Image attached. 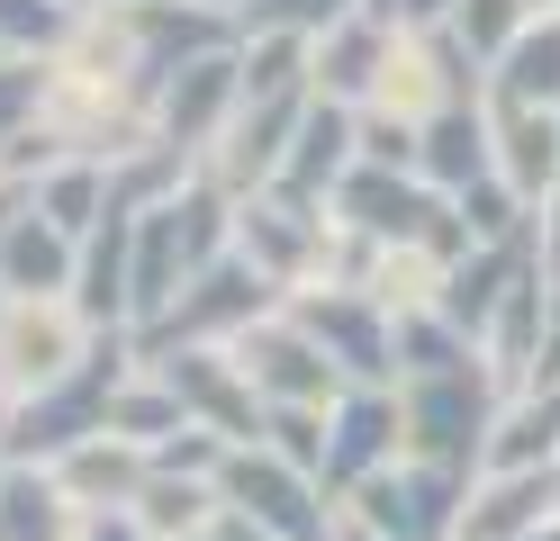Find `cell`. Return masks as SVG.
Here are the masks:
<instances>
[{
  "label": "cell",
  "instance_id": "obj_1",
  "mask_svg": "<svg viewBox=\"0 0 560 541\" xmlns=\"http://www.w3.org/2000/svg\"><path fill=\"white\" fill-rule=\"evenodd\" d=\"M136 371V334H100L91 343V361L73 379H55V388H37L27 407H0V433H10V460H37V469H55L63 451H82L91 433H109V388Z\"/></svg>",
  "mask_w": 560,
  "mask_h": 541
},
{
  "label": "cell",
  "instance_id": "obj_2",
  "mask_svg": "<svg viewBox=\"0 0 560 541\" xmlns=\"http://www.w3.org/2000/svg\"><path fill=\"white\" fill-rule=\"evenodd\" d=\"M398 415H407V460H434V469H488V433L506 415V379L470 361V371H434V379H407L398 388Z\"/></svg>",
  "mask_w": 560,
  "mask_h": 541
},
{
  "label": "cell",
  "instance_id": "obj_3",
  "mask_svg": "<svg viewBox=\"0 0 560 541\" xmlns=\"http://www.w3.org/2000/svg\"><path fill=\"white\" fill-rule=\"evenodd\" d=\"M218 505L235 524H254L271 541H343V496L317 479V469L280 460V451H226L218 469Z\"/></svg>",
  "mask_w": 560,
  "mask_h": 541
},
{
  "label": "cell",
  "instance_id": "obj_4",
  "mask_svg": "<svg viewBox=\"0 0 560 541\" xmlns=\"http://www.w3.org/2000/svg\"><path fill=\"white\" fill-rule=\"evenodd\" d=\"M235 252L262 280H280V298H299V289H317L326 262H335V208L290 190V180H271V190L235 199Z\"/></svg>",
  "mask_w": 560,
  "mask_h": 541
},
{
  "label": "cell",
  "instance_id": "obj_5",
  "mask_svg": "<svg viewBox=\"0 0 560 541\" xmlns=\"http://www.w3.org/2000/svg\"><path fill=\"white\" fill-rule=\"evenodd\" d=\"M479 479L470 469H434V460H398L380 469L362 496H343V524H362L380 541H462Z\"/></svg>",
  "mask_w": 560,
  "mask_h": 541
},
{
  "label": "cell",
  "instance_id": "obj_6",
  "mask_svg": "<svg viewBox=\"0 0 560 541\" xmlns=\"http://www.w3.org/2000/svg\"><path fill=\"white\" fill-rule=\"evenodd\" d=\"M290 298H280V280H262L244 252H226V262H208L182 298H172L163 325H145L136 334V352H190V343H244L262 316H280Z\"/></svg>",
  "mask_w": 560,
  "mask_h": 541
},
{
  "label": "cell",
  "instance_id": "obj_7",
  "mask_svg": "<svg viewBox=\"0 0 560 541\" xmlns=\"http://www.w3.org/2000/svg\"><path fill=\"white\" fill-rule=\"evenodd\" d=\"M91 343L100 334L73 316V298H0V407H27L37 388L73 379Z\"/></svg>",
  "mask_w": 560,
  "mask_h": 541
},
{
  "label": "cell",
  "instance_id": "obj_8",
  "mask_svg": "<svg viewBox=\"0 0 560 541\" xmlns=\"http://www.w3.org/2000/svg\"><path fill=\"white\" fill-rule=\"evenodd\" d=\"M290 316L326 343L343 388H398V316L380 307L371 289H299Z\"/></svg>",
  "mask_w": 560,
  "mask_h": 541
},
{
  "label": "cell",
  "instance_id": "obj_9",
  "mask_svg": "<svg viewBox=\"0 0 560 541\" xmlns=\"http://www.w3.org/2000/svg\"><path fill=\"white\" fill-rule=\"evenodd\" d=\"M154 371L172 379V397H182V415L199 424V433H218L226 451H254L262 443V424H271V407L254 397V379H244V361L226 352V343H190V352H145Z\"/></svg>",
  "mask_w": 560,
  "mask_h": 541
},
{
  "label": "cell",
  "instance_id": "obj_10",
  "mask_svg": "<svg viewBox=\"0 0 560 541\" xmlns=\"http://www.w3.org/2000/svg\"><path fill=\"white\" fill-rule=\"evenodd\" d=\"M235 108H244V46H218V55H199V63H182V72L163 82V99H154V144L199 172L208 154H218V136L235 127Z\"/></svg>",
  "mask_w": 560,
  "mask_h": 541
},
{
  "label": "cell",
  "instance_id": "obj_11",
  "mask_svg": "<svg viewBox=\"0 0 560 541\" xmlns=\"http://www.w3.org/2000/svg\"><path fill=\"white\" fill-rule=\"evenodd\" d=\"M235 361H244V379H254V397L262 407H335L343 397V371L326 361V343L307 334V325L280 307V316H262L244 343H226Z\"/></svg>",
  "mask_w": 560,
  "mask_h": 541
},
{
  "label": "cell",
  "instance_id": "obj_12",
  "mask_svg": "<svg viewBox=\"0 0 560 541\" xmlns=\"http://www.w3.org/2000/svg\"><path fill=\"white\" fill-rule=\"evenodd\" d=\"M407 460V415H398V388H343L335 415H326V487L335 496H362L380 469Z\"/></svg>",
  "mask_w": 560,
  "mask_h": 541
},
{
  "label": "cell",
  "instance_id": "obj_13",
  "mask_svg": "<svg viewBox=\"0 0 560 541\" xmlns=\"http://www.w3.org/2000/svg\"><path fill=\"white\" fill-rule=\"evenodd\" d=\"M443 208H452V199L425 190V172L362 163V172L335 190V226H343V235H362V244H425Z\"/></svg>",
  "mask_w": 560,
  "mask_h": 541
},
{
  "label": "cell",
  "instance_id": "obj_14",
  "mask_svg": "<svg viewBox=\"0 0 560 541\" xmlns=\"http://www.w3.org/2000/svg\"><path fill=\"white\" fill-rule=\"evenodd\" d=\"M389 63H398V36L353 10L343 27H326L317 46H307V82H317V99H335V108H371L380 82H389Z\"/></svg>",
  "mask_w": 560,
  "mask_h": 541
},
{
  "label": "cell",
  "instance_id": "obj_15",
  "mask_svg": "<svg viewBox=\"0 0 560 541\" xmlns=\"http://www.w3.org/2000/svg\"><path fill=\"white\" fill-rule=\"evenodd\" d=\"M73 280H82V244L63 226H46L19 190L10 235H0V298H73Z\"/></svg>",
  "mask_w": 560,
  "mask_h": 541
},
{
  "label": "cell",
  "instance_id": "obj_16",
  "mask_svg": "<svg viewBox=\"0 0 560 541\" xmlns=\"http://www.w3.org/2000/svg\"><path fill=\"white\" fill-rule=\"evenodd\" d=\"M488 127H498V180L524 208H551L560 199V108H515V99H488Z\"/></svg>",
  "mask_w": 560,
  "mask_h": 541
},
{
  "label": "cell",
  "instance_id": "obj_17",
  "mask_svg": "<svg viewBox=\"0 0 560 541\" xmlns=\"http://www.w3.org/2000/svg\"><path fill=\"white\" fill-rule=\"evenodd\" d=\"M55 479H63V496H73L82 515H136V496L154 487V451L127 443V433H91L82 451L55 460Z\"/></svg>",
  "mask_w": 560,
  "mask_h": 541
},
{
  "label": "cell",
  "instance_id": "obj_18",
  "mask_svg": "<svg viewBox=\"0 0 560 541\" xmlns=\"http://www.w3.org/2000/svg\"><path fill=\"white\" fill-rule=\"evenodd\" d=\"M560 524V469H488L462 541H542Z\"/></svg>",
  "mask_w": 560,
  "mask_h": 541
},
{
  "label": "cell",
  "instance_id": "obj_19",
  "mask_svg": "<svg viewBox=\"0 0 560 541\" xmlns=\"http://www.w3.org/2000/svg\"><path fill=\"white\" fill-rule=\"evenodd\" d=\"M353 172H362V108L307 99V118H299V136H290V163H280V180L335 208V190H343Z\"/></svg>",
  "mask_w": 560,
  "mask_h": 541
},
{
  "label": "cell",
  "instance_id": "obj_20",
  "mask_svg": "<svg viewBox=\"0 0 560 541\" xmlns=\"http://www.w3.org/2000/svg\"><path fill=\"white\" fill-rule=\"evenodd\" d=\"M416 172H425V190H443V199H470L479 180H498V127H488V99L479 108H443V118L416 136Z\"/></svg>",
  "mask_w": 560,
  "mask_h": 541
},
{
  "label": "cell",
  "instance_id": "obj_21",
  "mask_svg": "<svg viewBox=\"0 0 560 541\" xmlns=\"http://www.w3.org/2000/svg\"><path fill=\"white\" fill-rule=\"evenodd\" d=\"M488 469H560V379L506 388V415H498V433H488Z\"/></svg>",
  "mask_w": 560,
  "mask_h": 541
},
{
  "label": "cell",
  "instance_id": "obj_22",
  "mask_svg": "<svg viewBox=\"0 0 560 541\" xmlns=\"http://www.w3.org/2000/svg\"><path fill=\"white\" fill-rule=\"evenodd\" d=\"M82 505L63 496L55 469L37 460H10V479H0V541H82Z\"/></svg>",
  "mask_w": 560,
  "mask_h": 541
},
{
  "label": "cell",
  "instance_id": "obj_23",
  "mask_svg": "<svg viewBox=\"0 0 560 541\" xmlns=\"http://www.w3.org/2000/svg\"><path fill=\"white\" fill-rule=\"evenodd\" d=\"M488 99H515V108H560V19H534L515 46L488 63Z\"/></svg>",
  "mask_w": 560,
  "mask_h": 541
},
{
  "label": "cell",
  "instance_id": "obj_24",
  "mask_svg": "<svg viewBox=\"0 0 560 541\" xmlns=\"http://www.w3.org/2000/svg\"><path fill=\"white\" fill-rule=\"evenodd\" d=\"M109 433H127V443H145V451H163L172 433H190V415H182V397H172V379L154 371L145 352H136V371L109 388Z\"/></svg>",
  "mask_w": 560,
  "mask_h": 541
},
{
  "label": "cell",
  "instance_id": "obj_25",
  "mask_svg": "<svg viewBox=\"0 0 560 541\" xmlns=\"http://www.w3.org/2000/svg\"><path fill=\"white\" fill-rule=\"evenodd\" d=\"M218 479H182V469H154V487L136 496V524H145L154 541H199V532H218Z\"/></svg>",
  "mask_w": 560,
  "mask_h": 541
},
{
  "label": "cell",
  "instance_id": "obj_26",
  "mask_svg": "<svg viewBox=\"0 0 560 541\" xmlns=\"http://www.w3.org/2000/svg\"><path fill=\"white\" fill-rule=\"evenodd\" d=\"M470 361H488V352H479L443 307L398 316V388H407V379H434V371H470Z\"/></svg>",
  "mask_w": 560,
  "mask_h": 541
},
{
  "label": "cell",
  "instance_id": "obj_27",
  "mask_svg": "<svg viewBox=\"0 0 560 541\" xmlns=\"http://www.w3.org/2000/svg\"><path fill=\"white\" fill-rule=\"evenodd\" d=\"M73 36H82V10H63V0H0V55L55 63Z\"/></svg>",
  "mask_w": 560,
  "mask_h": 541
},
{
  "label": "cell",
  "instance_id": "obj_28",
  "mask_svg": "<svg viewBox=\"0 0 560 541\" xmlns=\"http://www.w3.org/2000/svg\"><path fill=\"white\" fill-rule=\"evenodd\" d=\"M46 99H55V63H37V55H0V154H10L19 136L46 127Z\"/></svg>",
  "mask_w": 560,
  "mask_h": 541
},
{
  "label": "cell",
  "instance_id": "obj_29",
  "mask_svg": "<svg viewBox=\"0 0 560 541\" xmlns=\"http://www.w3.org/2000/svg\"><path fill=\"white\" fill-rule=\"evenodd\" d=\"M534 19H542L534 0H462V10H452V36H462V46H470L479 63H498V55H506L515 36L534 27Z\"/></svg>",
  "mask_w": 560,
  "mask_h": 541
},
{
  "label": "cell",
  "instance_id": "obj_30",
  "mask_svg": "<svg viewBox=\"0 0 560 541\" xmlns=\"http://www.w3.org/2000/svg\"><path fill=\"white\" fill-rule=\"evenodd\" d=\"M362 0H254V19H244V36H307L317 46L326 27H343Z\"/></svg>",
  "mask_w": 560,
  "mask_h": 541
},
{
  "label": "cell",
  "instance_id": "obj_31",
  "mask_svg": "<svg viewBox=\"0 0 560 541\" xmlns=\"http://www.w3.org/2000/svg\"><path fill=\"white\" fill-rule=\"evenodd\" d=\"M326 415L335 407H271L262 451H280V460H299V469H317V479H326Z\"/></svg>",
  "mask_w": 560,
  "mask_h": 541
},
{
  "label": "cell",
  "instance_id": "obj_32",
  "mask_svg": "<svg viewBox=\"0 0 560 541\" xmlns=\"http://www.w3.org/2000/svg\"><path fill=\"white\" fill-rule=\"evenodd\" d=\"M462 0H362V19H380L389 36H425V27H452Z\"/></svg>",
  "mask_w": 560,
  "mask_h": 541
},
{
  "label": "cell",
  "instance_id": "obj_33",
  "mask_svg": "<svg viewBox=\"0 0 560 541\" xmlns=\"http://www.w3.org/2000/svg\"><path fill=\"white\" fill-rule=\"evenodd\" d=\"M82 541H154V532L136 524V515H91V524H82Z\"/></svg>",
  "mask_w": 560,
  "mask_h": 541
},
{
  "label": "cell",
  "instance_id": "obj_34",
  "mask_svg": "<svg viewBox=\"0 0 560 541\" xmlns=\"http://www.w3.org/2000/svg\"><path fill=\"white\" fill-rule=\"evenodd\" d=\"M218 541H271V532H254V524H235V515H218Z\"/></svg>",
  "mask_w": 560,
  "mask_h": 541
},
{
  "label": "cell",
  "instance_id": "obj_35",
  "mask_svg": "<svg viewBox=\"0 0 560 541\" xmlns=\"http://www.w3.org/2000/svg\"><path fill=\"white\" fill-rule=\"evenodd\" d=\"M199 10H218V19H235V27H244V19H254V0H199Z\"/></svg>",
  "mask_w": 560,
  "mask_h": 541
},
{
  "label": "cell",
  "instance_id": "obj_36",
  "mask_svg": "<svg viewBox=\"0 0 560 541\" xmlns=\"http://www.w3.org/2000/svg\"><path fill=\"white\" fill-rule=\"evenodd\" d=\"M10 208H19V190H10V199H0V235H10Z\"/></svg>",
  "mask_w": 560,
  "mask_h": 541
},
{
  "label": "cell",
  "instance_id": "obj_37",
  "mask_svg": "<svg viewBox=\"0 0 560 541\" xmlns=\"http://www.w3.org/2000/svg\"><path fill=\"white\" fill-rule=\"evenodd\" d=\"M343 541H380V532H362V524H343Z\"/></svg>",
  "mask_w": 560,
  "mask_h": 541
},
{
  "label": "cell",
  "instance_id": "obj_38",
  "mask_svg": "<svg viewBox=\"0 0 560 541\" xmlns=\"http://www.w3.org/2000/svg\"><path fill=\"white\" fill-rule=\"evenodd\" d=\"M0 479H10V433H0Z\"/></svg>",
  "mask_w": 560,
  "mask_h": 541
},
{
  "label": "cell",
  "instance_id": "obj_39",
  "mask_svg": "<svg viewBox=\"0 0 560 541\" xmlns=\"http://www.w3.org/2000/svg\"><path fill=\"white\" fill-rule=\"evenodd\" d=\"M10 190H19V180H10V163H0V199H10Z\"/></svg>",
  "mask_w": 560,
  "mask_h": 541
},
{
  "label": "cell",
  "instance_id": "obj_40",
  "mask_svg": "<svg viewBox=\"0 0 560 541\" xmlns=\"http://www.w3.org/2000/svg\"><path fill=\"white\" fill-rule=\"evenodd\" d=\"M63 10H82V19H91V10H100V0H63Z\"/></svg>",
  "mask_w": 560,
  "mask_h": 541
},
{
  "label": "cell",
  "instance_id": "obj_41",
  "mask_svg": "<svg viewBox=\"0 0 560 541\" xmlns=\"http://www.w3.org/2000/svg\"><path fill=\"white\" fill-rule=\"evenodd\" d=\"M534 10H560V0H534Z\"/></svg>",
  "mask_w": 560,
  "mask_h": 541
},
{
  "label": "cell",
  "instance_id": "obj_42",
  "mask_svg": "<svg viewBox=\"0 0 560 541\" xmlns=\"http://www.w3.org/2000/svg\"><path fill=\"white\" fill-rule=\"evenodd\" d=\"M199 541H218V532H199Z\"/></svg>",
  "mask_w": 560,
  "mask_h": 541
},
{
  "label": "cell",
  "instance_id": "obj_43",
  "mask_svg": "<svg viewBox=\"0 0 560 541\" xmlns=\"http://www.w3.org/2000/svg\"><path fill=\"white\" fill-rule=\"evenodd\" d=\"M551 19H560V10H551Z\"/></svg>",
  "mask_w": 560,
  "mask_h": 541
}]
</instances>
